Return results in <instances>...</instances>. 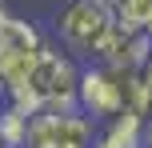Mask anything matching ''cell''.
Wrapping results in <instances>:
<instances>
[{
    "mask_svg": "<svg viewBox=\"0 0 152 148\" xmlns=\"http://www.w3.org/2000/svg\"><path fill=\"white\" fill-rule=\"evenodd\" d=\"M0 148H4V140H0Z\"/></svg>",
    "mask_w": 152,
    "mask_h": 148,
    "instance_id": "15",
    "label": "cell"
},
{
    "mask_svg": "<svg viewBox=\"0 0 152 148\" xmlns=\"http://www.w3.org/2000/svg\"><path fill=\"white\" fill-rule=\"evenodd\" d=\"M96 144V120L84 116L80 108L72 112H40L32 120L28 148H92Z\"/></svg>",
    "mask_w": 152,
    "mask_h": 148,
    "instance_id": "4",
    "label": "cell"
},
{
    "mask_svg": "<svg viewBox=\"0 0 152 148\" xmlns=\"http://www.w3.org/2000/svg\"><path fill=\"white\" fill-rule=\"evenodd\" d=\"M92 148H148V116L136 108H124L116 120H108L96 132Z\"/></svg>",
    "mask_w": 152,
    "mask_h": 148,
    "instance_id": "6",
    "label": "cell"
},
{
    "mask_svg": "<svg viewBox=\"0 0 152 148\" xmlns=\"http://www.w3.org/2000/svg\"><path fill=\"white\" fill-rule=\"evenodd\" d=\"M112 8V20L128 32H144L148 28V16H152V0H108Z\"/></svg>",
    "mask_w": 152,
    "mask_h": 148,
    "instance_id": "9",
    "label": "cell"
},
{
    "mask_svg": "<svg viewBox=\"0 0 152 148\" xmlns=\"http://www.w3.org/2000/svg\"><path fill=\"white\" fill-rule=\"evenodd\" d=\"M112 8H108V0H64L60 12H56V32H60L64 48H68L72 56H96L100 40L108 36V28H112Z\"/></svg>",
    "mask_w": 152,
    "mask_h": 148,
    "instance_id": "3",
    "label": "cell"
},
{
    "mask_svg": "<svg viewBox=\"0 0 152 148\" xmlns=\"http://www.w3.org/2000/svg\"><path fill=\"white\" fill-rule=\"evenodd\" d=\"M124 108H136L148 116L140 72H124L112 64H96V60L88 68H80V112L84 116H92L96 124H108Z\"/></svg>",
    "mask_w": 152,
    "mask_h": 148,
    "instance_id": "2",
    "label": "cell"
},
{
    "mask_svg": "<svg viewBox=\"0 0 152 148\" xmlns=\"http://www.w3.org/2000/svg\"><path fill=\"white\" fill-rule=\"evenodd\" d=\"M32 112H24L20 104L4 100V108H0V140L4 148H28V136H32Z\"/></svg>",
    "mask_w": 152,
    "mask_h": 148,
    "instance_id": "8",
    "label": "cell"
},
{
    "mask_svg": "<svg viewBox=\"0 0 152 148\" xmlns=\"http://www.w3.org/2000/svg\"><path fill=\"white\" fill-rule=\"evenodd\" d=\"M140 88H144V104H148V120H152V60L140 68Z\"/></svg>",
    "mask_w": 152,
    "mask_h": 148,
    "instance_id": "10",
    "label": "cell"
},
{
    "mask_svg": "<svg viewBox=\"0 0 152 148\" xmlns=\"http://www.w3.org/2000/svg\"><path fill=\"white\" fill-rule=\"evenodd\" d=\"M4 60H8V56H4V52H0V80H4Z\"/></svg>",
    "mask_w": 152,
    "mask_h": 148,
    "instance_id": "11",
    "label": "cell"
},
{
    "mask_svg": "<svg viewBox=\"0 0 152 148\" xmlns=\"http://www.w3.org/2000/svg\"><path fill=\"white\" fill-rule=\"evenodd\" d=\"M4 100L20 104L32 116H40V112H72V108H80V68L72 64V56L44 44L28 80L8 88Z\"/></svg>",
    "mask_w": 152,
    "mask_h": 148,
    "instance_id": "1",
    "label": "cell"
},
{
    "mask_svg": "<svg viewBox=\"0 0 152 148\" xmlns=\"http://www.w3.org/2000/svg\"><path fill=\"white\" fill-rule=\"evenodd\" d=\"M148 148H152V120H148Z\"/></svg>",
    "mask_w": 152,
    "mask_h": 148,
    "instance_id": "13",
    "label": "cell"
},
{
    "mask_svg": "<svg viewBox=\"0 0 152 148\" xmlns=\"http://www.w3.org/2000/svg\"><path fill=\"white\" fill-rule=\"evenodd\" d=\"M40 48H44V36H40V28L32 20L12 16V12L0 20V52L4 56H32Z\"/></svg>",
    "mask_w": 152,
    "mask_h": 148,
    "instance_id": "7",
    "label": "cell"
},
{
    "mask_svg": "<svg viewBox=\"0 0 152 148\" xmlns=\"http://www.w3.org/2000/svg\"><path fill=\"white\" fill-rule=\"evenodd\" d=\"M92 60L96 64H112V68H124V72H140L152 60V36L148 32H128V28H120V24H112Z\"/></svg>",
    "mask_w": 152,
    "mask_h": 148,
    "instance_id": "5",
    "label": "cell"
},
{
    "mask_svg": "<svg viewBox=\"0 0 152 148\" xmlns=\"http://www.w3.org/2000/svg\"><path fill=\"white\" fill-rule=\"evenodd\" d=\"M4 16H8V4H4V0H0V20H4Z\"/></svg>",
    "mask_w": 152,
    "mask_h": 148,
    "instance_id": "12",
    "label": "cell"
},
{
    "mask_svg": "<svg viewBox=\"0 0 152 148\" xmlns=\"http://www.w3.org/2000/svg\"><path fill=\"white\" fill-rule=\"evenodd\" d=\"M144 32H148V36H152V16H148V28H144Z\"/></svg>",
    "mask_w": 152,
    "mask_h": 148,
    "instance_id": "14",
    "label": "cell"
}]
</instances>
